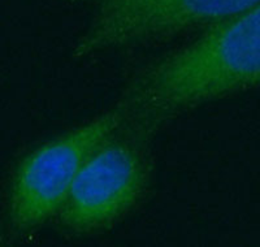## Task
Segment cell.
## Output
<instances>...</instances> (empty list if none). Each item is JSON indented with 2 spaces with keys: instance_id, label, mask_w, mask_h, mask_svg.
Instances as JSON below:
<instances>
[{
  "instance_id": "obj_1",
  "label": "cell",
  "mask_w": 260,
  "mask_h": 247,
  "mask_svg": "<svg viewBox=\"0 0 260 247\" xmlns=\"http://www.w3.org/2000/svg\"><path fill=\"white\" fill-rule=\"evenodd\" d=\"M260 86V3L141 69L121 100L127 116L157 128L199 104Z\"/></svg>"
},
{
  "instance_id": "obj_2",
  "label": "cell",
  "mask_w": 260,
  "mask_h": 247,
  "mask_svg": "<svg viewBox=\"0 0 260 247\" xmlns=\"http://www.w3.org/2000/svg\"><path fill=\"white\" fill-rule=\"evenodd\" d=\"M151 136L125 121L92 151L57 215L62 227L89 234L112 227L137 206L150 179Z\"/></svg>"
},
{
  "instance_id": "obj_3",
  "label": "cell",
  "mask_w": 260,
  "mask_h": 247,
  "mask_svg": "<svg viewBox=\"0 0 260 247\" xmlns=\"http://www.w3.org/2000/svg\"><path fill=\"white\" fill-rule=\"evenodd\" d=\"M125 121L126 115L118 106L30 151L11 183L8 216L12 227L31 230L59 215L87 158Z\"/></svg>"
},
{
  "instance_id": "obj_4",
  "label": "cell",
  "mask_w": 260,
  "mask_h": 247,
  "mask_svg": "<svg viewBox=\"0 0 260 247\" xmlns=\"http://www.w3.org/2000/svg\"><path fill=\"white\" fill-rule=\"evenodd\" d=\"M92 9L77 56L171 38L208 27L257 6L260 0H82Z\"/></svg>"
}]
</instances>
